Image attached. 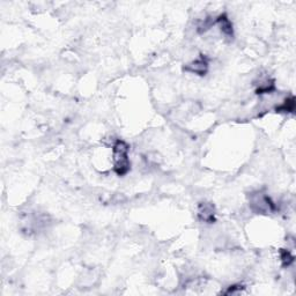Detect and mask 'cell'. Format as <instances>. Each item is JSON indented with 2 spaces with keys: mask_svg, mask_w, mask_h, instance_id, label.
I'll list each match as a JSON object with an SVG mask.
<instances>
[{
  "mask_svg": "<svg viewBox=\"0 0 296 296\" xmlns=\"http://www.w3.org/2000/svg\"><path fill=\"white\" fill-rule=\"evenodd\" d=\"M249 205L251 211L258 214H268L277 211L276 202L268 197V194L260 191L250 194Z\"/></svg>",
  "mask_w": 296,
  "mask_h": 296,
  "instance_id": "cell-2",
  "label": "cell"
},
{
  "mask_svg": "<svg viewBox=\"0 0 296 296\" xmlns=\"http://www.w3.org/2000/svg\"><path fill=\"white\" fill-rule=\"evenodd\" d=\"M280 260L284 267H288L294 263V256L291 255L288 249H281L280 250Z\"/></svg>",
  "mask_w": 296,
  "mask_h": 296,
  "instance_id": "cell-7",
  "label": "cell"
},
{
  "mask_svg": "<svg viewBox=\"0 0 296 296\" xmlns=\"http://www.w3.org/2000/svg\"><path fill=\"white\" fill-rule=\"evenodd\" d=\"M215 26H218L221 34L227 38H233L234 36V28L233 24L229 17L226 14H221L218 17H215Z\"/></svg>",
  "mask_w": 296,
  "mask_h": 296,
  "instance_id": "cell-5",
  "label": "cell"
},
{
  "mask_svg": "<svg viewBox=\"0 0 296 296\" xmlns=\"http://www.w3.org/2000/svg\"><path fill=\"white\" fill-rule=\"evenodd\" d=\"M198 219L201 222L213 223L215 221V207L212 202H200L198 206Z\"/></svg>",
  "mask_w": 296,
  "mask_h": 296,
  "instance_id": "cell-4",
  "label": "cell"
},
{
  "mask_svg": "<svg viewBox=\"0 0 296 296\" xmlns=\"http://www.w3.org/2000/svg\"><path fill=\"white\" fill-rule=\"evenodd\" d=\"M209 67H210L209 60H207L206 57L200 56L199 58L194 59L192 63L185 66V71L192 74H197V76L204 77L207 73V71H209Z\"/></svg>",
  "mask_w": 296,
  "mask_h": 296,
  "instance_id": "cell-3",
  "label": "cell"
},
{
  "mask_svg": "<svg viewBox=\"0 0 296 296\" xmlns=\"http://www.w3.org/2000/svg\"><path fill=\"white\" fill-rule=\"evenodd\" d=\"M130 146L124 140L117 139L112 145V161L113 171L117 176H125L131 169V161L129 158Z\"/></svg>",
  "mask_w": 296,
  "mask_h": 296,
  "instance_id": "cell-1",
  "label": "cell"
},
{
  "mask_svg": "<svg viewBox=\"0 0 296 296\" xmlns=\"http://www.w3.org/2000/svg\"><path fill=\"white\" fill-rule=\"evenodd\" d=\"M295 110V99L294 96H289L282 102L281 104L277 105L276 111L277 112H285V113H290L294 112Z\"/></svg>",
  "mask_w": 296,
  "mask_h": 296,
  "instance_id": "cell-6",
  "label": "cell"
}]
</instances>
